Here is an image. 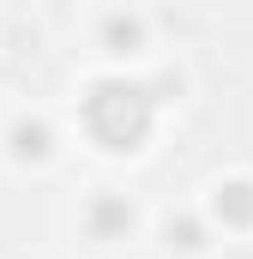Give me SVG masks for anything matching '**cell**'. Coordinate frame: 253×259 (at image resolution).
<instances>
[{"label": "cell", "instance_id": "1", "mask_svg": "<svg viewBox=\"0 0 253 259\" xmlns=\"http://www.w3.org/2000/svg\"><path fill=\"white\" fill-rule=\"evenodd\" d=\"M151 121H157L151 84L103 78V84H91V97H85V133H91L103 151H139L145 133H151Z\"/></svg>", "mask_w": 253, "mask_h": 259}, {"label": "cell", "instance_id": "5", "mask_svg": "<svg viewBox=\"0 0 253 259\" xmlns=\"http://www.w3.org/2000/svg\"><path fill=\"white\" fill-rule=\"evenodd\" d=\"M169 241H175V247H205V241H199V223H193V217L169 223Z\"/></svg>", "mask_w": 253, "mask_h": 259}, {"label": "cell", "instance_id": "4", "mask_svg": "<svg viewBox=\"0 0 253 259\" xmlns=\"http://www.w3.org/2000/svg\"><path fill=\"white\" fill-rule=\"evenodd\" d=\"M12 157H18V163H24V157H49V127H43V121L12 127Z\"/></svg>", "mask_w": 253, "mask_h": 259}, {"label": "cell", "instance_id": "3", "mask_svg": "<svg viewBox=\"0 0 253 259\" xmlns=\"http://www.w3.org/2000/svg\"><path fill=\"white\" fill-rule=\"evenodd\" d=\"M91 229H97V235L133 229V205H121V199H97V205H91Z\"/></svg>", "mask_w": 253, "mask_h": 259}, {"label": "cell", "instance_id": "2", "mask_svg": "<svg viewBox=\"0 0 253 259\" xmlns=\"http://www.w3.org/2000/svg\"><path fill=\"white\" fill-rule=\"evenodd\" d=\"M211 211H217L223 229H253V181H223Z\"/></svg>", "mask_w": 253, "mask_h": 259}]
</instances>
